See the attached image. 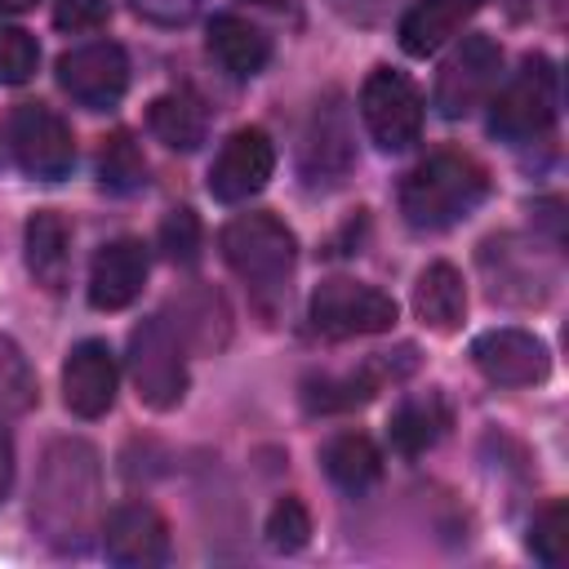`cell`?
Masks as SVG:
<instances>
[{
  "instance_id": "cell-1",
  "label": "cell",
  "mask_w": 569,
  "mask_h": 569,
  "mask_svg": "<svg viewBox=\"0 0 569 569\" xmlns=\"http://www.w3.org/2000/svg\"><path fill=\"white\" fill-rule=\"evenodd\" d=\"M102 511V471L89 440H53L40 462L31 520L58 551H84L98 533Z\"/></svg>"
},
{
  "instance_id": "cell-2",
  "label": "cell",
  "mask_w": 569,
  "mask_h": 569,
  "mask_svg": "<svg viewBox=\"0 0 569 569\" xmlns=\"http://www.w3.org/2000/svg\"><path fill=\"white\" fill-rule=\"evenodd\" d=\"M489 196V173L462 151H436L418 160L400 182V213L418 231H445L480 209Z\"/></svg>"
},
{
  "instance_id": "cell-3",
  "label": "cell",
  "mask_w": 569,
  "mask_h": 569,
  "mask_svg": "<svg viewBox=\"0 0 569 569\" xmlns=\"http://www.w3.org/2000/svg\"><path fill=\"white\" fill-rule=\"evenodd\" d=\"M218 249H222L227 267L253 289H284V280L293 276V262H298L293 231L271 213L231 218L218 236Z\"/></svg>"
},
{
  "instance_id": "cell-4",
  "label": "cell",
  "mask_w": 569,
  "mask_h": 569,
  "mask_svg": "<svg viewBox=\"0 0 569 569\" xmlns=\"http://www.w3.org/2000/svg\"><path fill=\"white\" fill-rule=\"evenodd\" d=\"M560 84L547 58H525L520 71L489 102V133L502 142H533L556 124Z\"/></svg>"
},
{
  "instance_id": "cell-5",
  "label": "cell",
  "mask_w": 569,
  "mask_h": 569,
  "mask_svg": "<svg viewBox=\"0 0 569 569\" xmlns=\"http://www.w3.org/2000/svg\"><path fill=\"white\" fill-rule=\"evenodd\" d=\"M129 378L138 387V400L151 409H173L187 396V360L182 338L164 316H147L129 333Z\"/></svg>"
},
{
  "instance_id": "cell-6",
  "label": "cell",
  "mask_w": 569,
  "mask_h": 569,
  "mask_svg": "<svg viewBox=\"0 0 569 569\" xmlns=\"http://www.w3.org/2000/svg\"><path fill=\"white\" fill-rule=\"evenodd\" d=\"M360 116H365L369 138L382 151H405L422 133V93L413 89L409 76H400L391 67H378L360 84Z\"/></svg>"
},
{
  "instance_id": "cell-7",
  "label": "cell",
  "mask_w": 569,
  "mask_h": 569,
  "mask_svg": "<svg viewBox=\"0 0 569 569\" xmlns=\"http://www.w3.org/2000/svg\"><path fill=\"white\" fill-rule=\"evenodd\" d=\"M396 325L391 293L360 280H325L311 293V329L325 338H365Z\"/></svg>"
},
{
  "instance_id": "cell-8",
  "label": "cell",
  "mask_w": 569,
  "mask_h": 569,
  "mask_svg": "<svg viewBox=\"0 0 569 569\" xmlns=\"http://www.w3.org/2000/svg\"><path fill=\"white\" fill-rule=\"evenodd\" d=\"M9 147H13V160L40 182H58L76 164V138H71L67 120L58 111H49L44 102H27L13 111Z\"/></svg>"
},
{
  "instance_id": "cell-9",
  "label": "cell",
  "mask_w": 569,
  "mask_h": 569,
  "mask_svg": "<svg viewBox=\"0 0 569 569\" xmlns=\"http://www.w3.org/2000/svg\"><path fill=\"white\" fill-rule=\"evenodd\" d=\"M58 84L89 111L116 107L129 89V58L116 40H93L58 58Z\"/></svg>"
},
{
  "instance_id": "cell-10",
  "label": "cell",
  "mask_w": 569,
  "mask_h": 569,
  "mask_svg": "<svg viewBox=\"0 0 569 569\" xmlns=\"http://www.w3.org/2000/svg\"><path fill=\"white\" fill-rule=\"evenodd\" d=\"M498 71H502V49L489 36H467L445 58V67H440V80H436V107H440V116L458 120L471 107H480L489 98V89L498 84Z\"/></svg>"
},
{
  "instance_id": "cell-11",
  "label": "cell",
  "mask_w": 569,
  "mask_h": 569,
  "mask_svg": "<svg viewBox=\"0 0 569 569\" xmlns=\"http://www.w3.org/2000/svg\"><path fill=\"white\" fill-rule=\"evenodd\" d=\"M271 169H276V147H271L267 129H258V124L236 129L222 142L218 160L209 164V196L222 204H240L267 187Z\"/></svg>"
},
{
  "instance_id": "cell-12",
  "label": "cell",
  "mask_w": 569,
  "mask_h": 569,
  "mask_svg": "<svg viewBox=\"0 0 569 569\" xmlns=\"http://www.w3.org/2000/svg\"><path fill=\"white\" fill-rule=\"evenodd\" d=\"M102 551L120 569H151L169 560V525L151 502H120L102 520Z\"/></svg>"
},
{
  "instance_id": "cell-13",
  "label": "cell",
  "mask_w": 569,
  "mask_h": 569,
  "mask_svg": "<svg viewBox=\"0 0 569 569\" xmlns=\"http://www.w3.org/2000/svg\"><path fill=\"white\" fill-rule=\"evenodd\" d=\"M471 360L498 387H529V382H542L547 369H551L547 347L525 329H489V333H480L471 342Z\"/></svg>"
},
{
  "instance_id": "cell-14",
  "label": "cell",
  "mask_w": 569,
  "mask_h": 569,
  "mask_svg": "<svg viewBox=\"0 0 569 569\" xmlns=\"http://www.w3.org/2000/svg\"><path fill=\"white\" fill-rule=\"evenodd\" d=\"M116 356L107 342L98 338H84L67 351V365H62V400L76 418H102L111 405H116Z\"/></svg>"
},
{
  "instance_id": "cell-15",
  "label": "cell",
  "mask_w": 569,
  "mask_h": 569,
  "mask_svg": "<svg viewBox=\"0 0 569 569\" xmlns=\"http://www.w3.org/2000/svg\"><path fill=\"white\" fill-rule=\"evenodd\" d=\"M147 249L142 240H111L93 253V267H89V302L98 311H120L129 307L142 284H147Z\"/></svg>"
},
{
  "instance_id": "cell-16",
  "label": "cell",
  "mask_w": 569,
  "mask_h": 569,
  "mask_svg": "<svg viewBox=\"0 0 569 569\" xmlns=\"http://www.w3.org/2000/svg\"><path fill=\"white\" fill-rule=\"evenodd\" d=\"M351 129H347V116L342 107H316L311 116V129H307V142H302V173L311 182H338L347 169H351Z\"/></svg>"
},
{
  "instance_id": "cell-17",
  "label": "cell",
  "mask_w": 569,
  "mask_h": 569,
  "mask_svg": "<svg viewBox=\"0 0 569 569\" xmlns=\"http://www.w3.org/2000/svg\"><path fill=\"white\" fill-rule=\"evenodd\" d=\"M485 0H413L400 18V49L413 58L436 53Z\"/></svg>"
},
{
  "instance_id": "cell-18",
  "label": "cell",
  "mask_w": 569,
  "mask_h": 569,
  "mask_svg": "<svg viewBox=\"0 0 569 569\" xmlns=\"http://www.w3.org/2000/svg\"><path fill=\"white\" fill-rule=\"evenodd\" d=\"M209 53L222 62V71L249 80V76H258L267 67L271 40H267L262 27H253L240 13H213V22H209Z\"/></svg>"
},
{
  "instance_id": "cell-19",
  "label": "cell",
  "mask_w": 569,
  "mask_h": 569,
  "mask_svg": "<svg viewBox=\"0 0 569 569\" xmlns=\"http://www.w3.org/2000/svg\"><path fill=\"white\" fill-rule=\"evenodd\" d=\"M27 267L36 276V284H44L49 293H58L67 284V267H71V231L62 222V213L53 209H36L27 218Z\"/></svg>"
},
{
  "instance_id": "cell-20",
  "label": "cell",
  "mask_w": 569,
  "mask_h": 569,
  "mask_svg": "<svg viewBox=\"0 0 569 569\" xmlns=\"http://www.w3.org/2000/svg\"><path fill=\"white\" fill-rule=\"evenodd\" d=\"M413 311L422 325L431 329H458L462 311H467V284L458 276V267L449 262H431L418 284H413Z\"/></svg>"
},
{
  "instance_id": "cell-21",
  "label": "cell",
  "mask_w": 569,
  "mask_h": 569,
  "mask_svg": "<svg viewBox=\"0 0 569 569\" xmlns=\"http://www.w3.org/2000/svg\"><path fill=\"white\" fill-rule=\"evenodd\" d=\"M320 462H325V476H329L338 489H347V493H365V489L382 476V453H378V445H373L369 436H360V431L333 436V440L325 445Z\"/></svg>"
},
{
  "instance_id": "cell-22",
  "label": "cell",
  "mask_w": 569,
  "mask_h": 569,
  "mask_svg": "<svg viewBox=\"0 0 569 569\" xmlns=\"http://www.w3.org/2000/svg\"><path fill=\"white\" fill-rule=\"evenodd\" d=\"M445 427H449V405L436 396V391H427V396H409L396 413H391V427H387V436H391V445L400 449V453H427L440 436H445Z\"/></svg>"
},
{
  "instance_id": "cell-23",
  "label": "cell",
  "mask_w": 569,
  "mask_h": 569,
  "mask_svg": "<svg viewBox=\"0 0 569 569\" xmlns=\"http://www.w3.org/2000/svg\"><path fill=\"white\" fill-rule=\"evenodd\" d=\"M147 124H151V133H156L164 147H173V151H196V147L204 142V107H200V98H191L187 89L160 93V98L151 102V111H147Z\"/></svg>"
},
{
  "instance_id": "cell-24",
  "label": "cell",
  "mask_w": 569,
  "mask_h": 569,
  "mask_svg": "<svg viewBox=\"0 0 569 569\" xmlns=\"http://www.w3.org/2000/svg\"><path fill=\"white\" fill-rule=\"evenodd\" d=\"M396 378V369H391V360H373L369 369H360V373H347V378H320V382H307V391H302V400H307V409L311 413H333V409H356V405H365V400H373V391L382 387V378Z\"/></svg>"
},
{
  "instance_id": "cell-25",
  "label": "cell",
  "mask_w": 569,
  "mask_h": 569,
  "mask_svg": "<svg viewBox=\"0 0 569 569\" xmlns=\"http://www.w3.org/2000/svg\"><path fill=\"white\" fill-rule=\"evenodd\" d=\"M173 307H178V338H187V342H196V347H222L227 342V307H222V298L213 293V289H191V293H182V298H173Z\"/></svg>"
},
{
  "instance_id": "cell-26",
  "label": "cell",
  "mask_w": 569,
  "mask_h": 569,
  "mask_svg": "<svg viewBox=\"0 0 569 569\" xmlns=\"http://www.w3.org/2000/svg\"><path fill=\"white\" fill-rule=\"evenodd\" d=\"M98 178L107 191H138L147 182V164H142V151L129 133H111L98 151Z\"/></svg>"
},
{
  "instance_id": "cell-27",
  "label": "cell",
  "mask_w": 569,
  "mask_h": 569,
  "mask_svg": "<svg viewBox=\"0 0 569 569\" xmlns=\"http://www.w3.org/2000/svg\"><path fill=\"white\" fill-rule=\"evenodd\" d=\"M36 405V378L31 365L22 356V347L13 338H0V409L4 413H22Z\"/></svg>"
},
{
  "instance_id": "cell-28",
  "label": "cell",
  "mask_w": 569,
  "mask_h": 569,
  "mask_svg": "<svg viewBox=\"0 0 569 569\" xmlns=\"http://www.w3.org/2000/svg\"><path fill=\"white\" fill-rule=\"evenodd\" d=\"M529 551H533L542 565H551V569H560V565L569 560V507H565V502H551V507H542V511L533 516Z\"/></svg>"
},
{
  "instance_id": "cell-29",
  "label": "cell",
  "mask_w": 569,
  "mask_h": 569,
  "mask_svg": "<svg viewBox=\"0 0 569 569\" xmlns=\"http://www.w3.org/2000/svg\"><path fill=\"white\" fill-rule=\"evenodd\" d=\"M36 62H40V44L31 31L13 27V22H0V84H22L36 76Z\"/></svg>"
},
{
  "instance_id": "cell-30",
  "label": "cell",
  "mask_w": 569,
  "mask_h": 569,
  "mask_svg": "<svg viewBox=\"0 0 569 569\" xmlns=\"http://www.w3.org/2000/svg\"><path fill=\"white\" fill-rule=\"evenodd\" d=\"M160 249L178 267H191L200 258V218L187 204L164 213V222H160Z\"/></svg>"
},
{
  "instance_id": "cell-31",
  "label": "cell",
  "mask_w": 569,
  "mask_h": 569,
  "mask_svg": "<svg viewBox=\"0 0 569 569\" xmlns=\"http://www.w3.org/2000/svg\"><path fill=\"white\" fill-rule=\"evenodd\" d=\"M307 538H311V511L298 498H280L267 516V542L276 551H298L307 547Z\"/></svg>"
},
{
  "instance_id": "cell-32",
  "label": "cell",
  "mask_w": 569,
  "mask_h": 569,
  "mask_svg": "<svg viewBox=\"0 0 569 569\" xmlns=\"http://www.w3.org/2000/svg\"><path fill=\"white\" fill-rule=\"evenodd\" d=\"M111 18L107 0H58L53 4V27L58 31H98Z\"/></svg>"
},
{
  "instance_id": "cell-33",
  "label": "cell",
  "mask_w": 569,
  "mask_h": 569,
  "mask_svg": "<svg viewBox=\"0 0 569 569\" xmlns=\"http://www.w3.org/2000/svg\"><path fill=\"white\" fill-rule=\"evenodd\" d=\"M133 9L147 18V22H160V27H182L196 18L200 0H133Z\"/></svg>"
},
{
  "instance_id": "cell-34",
  "label": "cell",
  "mask_w": 569,
  "mask_h": 569,
  "mask_svg": "<svg viewBox=\"0 0 569 569\" xmlns=\"http://www.w3.org/2000/svg\"><path fill=\"white\" fill-rule=\"evenodd\" d=\"M9 485H13V445H9V436L0 431V502H4Z\"/></svg>"
},
{
  "instance_id": "cell-35",
  "label": "cell",
  "mask_w": 569,
  "mask_h": 569,
  "mask_svg": "<svg viewBox=\"0 0 569 569\" xmlns=\"http://www.w3.org/2000/svg\"><path fill=\"white\" fill-rule=\"evenodd\" d=\"M36 9V0H0V13H27Z\"/></svg>"
},
{
  "instance_id": "cell-36",
  "label": "cell",
  "mask_w": 569,
  "mask_h": 569,
  "mask_svg": "<svg viewBox=\"0 0 569 569\" xmlns=\"http://www.w3.org/2000/svg\"><path fill=\"white\" fill-rule=\"evenodd\" d=\"M258 4H280V0H258Z\"/></svg>"
}]
</instances>
